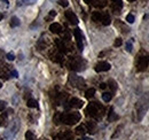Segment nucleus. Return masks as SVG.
<instances>
[{"label":"nucleus","mask_w":149,"mask_h":140,"mask_svg":"<svg viewBox=\"0 0 149 140\" xmlns=\"http://www.w3.org/2000/svg\"><path fill=\"white\" fill-rule=\"evenodd\" d=\"M74 38H76V43H77L78 50L81 52V51H83V48H84V41H83L84 37H83V34H81L80 29H78V28H77V29H74Z\"/></svg>","instance_id":"nucleus-8"},{"label":"nucleus","mask_w":149,"mask_h":140,"mask_svg":"<svg viewBox=\"0 0 149 140\" xmlns=\"http://www.w3.org/2000/svg\"><path fill=\"white\" fill-rule=\"evenodd\" d=\"M94 94H95V90H94V88H88V90L85 92V95H86V98H87V99L93 98Z\"/></svg>","instance_id":"nucleus-20"},{"label":"nucleus","mask_w":149,"mask_h":140,"mask_svg":"<svg viewBox=\"0 0 149 140\" xmlns=\"http://www.w3.org/2000/svg\"><path fill=\"white\" fill-rule=\"evenodd\" d=\"M85 66H86V62L81 57H72L70 60V62H69L70 69L74 70V71H81V70H84L85 69Z\"/></svg>","instance_id":"nucleus-6"},{"label":"nucleus","mask_w":149,"mask_h":140,"mask_svg":"<svg viewBox=\"0 0 149 140\" xmlns=\"http://www.w3.org/2000/svg\"><path fill=\"white\" fill-rule=\"evenodd\" d=\"M49 30H51L53 34H61L62 30H63V28H62V25L58 24V23H53V24H51Z\"/></svg>","instance_id":"nucleus-14"},{"label":"nucleus","mask_w":149,"mask_h":140,"mask_svg":"<svg viewBox=\"0 0 149 140\" xmlns=\"http://www.w3.org/2000/svg\"><path fill=\"white\" fill-rule=\"evenodd\" d=\"M107 86H108V85H107V84H104V83H102V84L100 85V88H102V90H104V88H107Z\"/></svg>","instance_id":"nucleus-33"},{"label":"nucleus","mask_w":149,"mask_h":140,"mask_svg":"<svg viewBox=\"0 0 149 140\" xmlns=\"http://www.w3.org/2000/svg\"><path fill=\"white\" fill-rule=\"evenodd\" d=\"M112 98V94L110 92H104L103 94H102V99H103V101H106V102H109L110 100H111Z\"/></svg>","instance_id":"nucleus-18"},{"label":"nucleus","mask_w":149,"mask_h":140,"mask_svg":"<svg viewBox=\"0 0 149 140\" xmlns=\"http://www.w3.org/2000/svg\"><path fill=\"white\" fill-rule=\"evenodd\" d=\"M12 75H13L14 77H19V76H17V71H16V70H14V71H12Z\"/></svg>","instance_id":"nucleus-32"},{"label":"nucleus","mask_w":149,"mask_h":140,"mask_svg":"<svg viewBox=\"0 0 149 140\" xmlns=\"http://www.w3.org/2000/svg\"><path fill=\"white\" fill-rule=\"evenodd\" d=\"M79 120H80L79 113H58L54 118L56 124L64 123L68 125H74L77 122H79Z\"/></svg>","instance_id":"nucleus-1"},{"label":"nucleus","mask_w":149,"mask_h":140,"mask_svg":"<svg viewBox=\"0 0 149 140\" xmlns=\"http://www.w3.org/2000/svg\"><path fill=\"white\" fill-rule=\"evenodd\" d=\"M108 84H110V85H108V86H110V88H111L112 92H113V91H116V88H117V86H116V83H115L113 80H110V82H109Z\"/></svg>","instance_id":"nucleus-24"},{"label":"nucleus","mask_w":149,"mask_h":140,"mask_svg":"<svg viewBox=\"0 0 149 140\" xmlns=\"http://www.w3.org/2000/svg\"><path fill=\"white\" fill-rule=\"evenodd\" d=\"M76 133H77V134H81V136L85 134V129H84V126H81V125L78 126V127L76 129Z\"/></svg>","instance_id":"nucleus-23"},{"label":"nucleus","mask_w":149,"mask_h":140,"mask_svg":"<svg viewBox=\"0 0 149 140\" xmlns=\"http://www.w3.org/2000/svg\"><path fill=\"white\" fill-rule=\"evenodd\" d=\"M127 1H130V2H133V1H135V0H127Z\"/></svg>","instance_id":"nucleus-37"},{"label":"nucleus","mask_w":149,"mask_h":140,"mask_svg":"<svg viewBox=\"0 0 149 140\" xmlns=\"http://www.w3.org/2000/svg\"><path fill=\"white\" fill-rule=\"evenodd\" d=\"M83 105H84V102L80 99H77V98H72L69 101V107H71V108H81Z\"/></svg>","instance_id":"nucleus-13"},{"label":"nucleus","mask_w":149,"mask_h":140,"mask_svg":"<svg viewBox=\"0 0 149 140\" xmlns=\"http://www.w3.org/2000/svg\"><path fill=\"white\" fill-rule=\"evenodd\" d=\"M2 1H5L6 4H8V0H2Z\"/></svg>","instance_id":"nucleus-36"},{"label":"nucleus","mask_w":149,"mask_h":140,"mask_svg":"<svg viewBox=\"0 0 149 140\" xmlns=\"http://www.w3.org/2000/svg\"><path fill=\"white\" fill-rule=\"evenodd\" d=\"M54 140H72V133L69 131L62 132L60 134H56L54 137Z\"/></svg>","instance_id":"nucleus-11"},{"label":"nucleus","mask_w":149,"mask_h":140,"mask_svg":"<svg viewBox=\"0 0 149 140\" xmlns=\"http://www.w3.org/2000/svg\"><path fill=\"white\" fill-rule=\"evenodd\" d=\"M149 64V54L143 53L140 54L136 59V70L138 71H145Z\"/></svg>","instance_id":"nucleus-5"},{"label":"nucleus","mask_w":149,"mask_h":140,"mask_svg":"<svg viewBox=\"0 0 149 140\" xmlns=\"http://www.w3.org/2000/svg\"><path fill=\"white\" fill-rule=\"evenodd\" d=\"M112 1V4H113V2H118V1H120V0H111Z\"/></svg>","instance_id":"nucleus-34"},{"label":"nucleus","mask_w":149,"mask_h":140,"mask_svg":"<svg viewBox=\"0 0 149 140\" xmlns=\"http://www.w3.org/2000/svg\"><path fill=\"white\" fill-rule=\"evenodd\" d=\"M28 107H30V108H38V102L35 99H29L28 100Z\"/></svg>","instance_id":"nucleus-21"},{"label":"nucleus","mask_w":149,"mask_h":140,"mask_svg":"<svg viewBox=\"0 0 149 140\" xmlns=\"http://www.w3.org/2000/svg\"><path fill=\"white\" fill-rule=\"evenodd\" d=\"M25 139L26 140H37L36 139V137H35V134H33L31 131H28V132L25 133Z\"/></svg>","instance_id":"nucleus-22"},{"label":"nucleus","mask_w":149,"mask_h":140,"mask_svg":"<svg viewBox=\"0 0 149 140\" xmlns=\"http://www.w3.org/2000/svg\"><path fill=\"white\" fill-rule=\"evenodd\" d=\"M126 51H127V52H131V51H132V41H127V43H126Z\"/></svg>","instance_id":"nucleus-29"},{"label":"nucleus","mask_w":149,"mask_h":140,"mask_svg":"<svg viewBox=\"0 0 149 140\" xmlns=\"http://www.w3.org/2000/svg\"><path fill=\"white\" fill-rule=\"evenodd\" d=\"M58 4H60L61 6H63V7H67V6L69 5L68 0H58Z\"/></svg>","instance_id":"nucleus-28"},{"label":"nucleus","mask_w":149,"mask_h":140,"mask_svg":"<svg viewBox=\"0 0 149 140\" xmlns=\"http://www.w3.org/2000/svg\"><path fill=\"white\" fill-rule=\"evenodd\" d=\"M86 127H87V132H90V133H94L95 132V124L93 122L86 123Z\"/></svg>","instance_id":"nucleus-17"},{"label":"nucleus","mask_w":149,"mask_h":140,"mask_svg":"<svg viewBox=\"0 0 149 140\" xmlns=\"http://www.w3.org/2000/svg\"><path fill=\"white\" fill-rule=\"evenodd\" d=\"M19 20L16 16H13V18H10V27H19Z\"/></svg>","instance_id":"nucleus-19"},{"label":"nucleus","mask_w":149,"mask_h":140,"mask_svg":"<svg viewBox=\"0 0 149 140\" xmlns=\"http://www.w3.org/2000/svg\"><path fill=\"white\" fill-rule=\"evenodd\" d=\"M111 68V66L108 63V62H106V61H100V62H97L96 64H95V67H94V69L96 72H102V71H108V70H110Z\"/></svg>","instance_id":"nucleus-9"},{"label":"nucleus","mask_w":149,"mask_h":140,"mask_svg":"<svg viewBox=\"0 0 149 140\" xmlns=\"http://www.w3.org/2000/svg\"><path fill=\"white\" fill-rule=\"evenodd\" d=\"M122 43H123L122 39H120V38H117V39L115 40V44H113V45H115V47H118V46L122 45Z\"/></svg>","instance_id":"nucleus-26"},{"label":"nucleus","mask_w":149,"mask_h":140,"mask_svg":"<svg viewBox=\"0 0 149 140\" xmlns=\"http://www.w3.org/2000/svg\"><path fill=\"white\" fill-rule=\"evenodd\" d=\"M117 118H118V116H117V115H116V114H115V113H113V108H110V109H109V115H108V121H109V122H112V121H115V120H117Z\"/></svg>","instance_id":"nucleus-15"},{"label":"nucleus","mask_w":149,"mask_h":140,"mask_svg":"<svg viewBox=\"0 0 149 140\" xmlns=\"http://www.w3.org/2000/svg\"><path fill=\"white\" fill-rule=\"evenodd\" d=\"M84 140H91V139H84Z\"/></svg>","instance_id":"nucleus-39"},{"label":"nucleus","mask_w":149,"mask_h":140,"mask_svg":"<svg viewBox=\"0 0 149 140\" xmlns=\"http://www.w3.org/2000/svg\"><path fill=\"white\" fill-rule=\"evenodd\" d=\"M1 86H2V85H1V83H0V88H1Z\"/></svg>","instance_id":"nucleus-38"},{"label":"nucleus","mask_w":149,"mask_h":140,"mask_svg":"<svg viewBox=\"0 0 149 140\" xmlns=\"http://www.w3.org/2000/svg\"><path fill=\"white\" fill-rule=\"evenodd\" d=\"M5 108H6V102H5V101H2V100H0V113H1Z\"/></svg>","instance_id":"nucleus-30"},{"label":"nucleus","mask_w":149,"mask_h":140,"mask_svg":"<svg viewBox=\"0 0 149 140\" xmlns=\"http://www.w3.org/2000/svg\"><path fill=\"white\" fill-rule=\"evenodd\" d=\"M37 0H17L16 4H17V6H23V5H32Z\"/></svg>","instance_id":"nucleus-16"},{"label":"nucleus","mask_w":149,"mask_h":140,"mask_svg":"<svg viewBox=\"0 0 149 140\" xmlns=\"http://www.w3.org/2000/svg\"><path fill=\"white\" fill-rule=\"evenodd\" d=\"M104 111H106L104 107L100 105L99 102H91L86 108V114L95 120L102 118V116L104 115Z\"/></svg>","instance_id":"nucleus-3"},{"label":"nucleus","mask_w":149,"mask_h":140,"mask_svg":"<svg viewBox=\"0 0 149 140\" xmlns=\"http://www.w3.org/2000/svg\"><path fill=\"white\" fill-rule=\"evenodd\" d=\"M0 140H1V139H0Z\"/></svg>","instance_id":"nucleus-40"},{"label":"nucleus","mask_w":149,"mask_h":140,"mask_svg":"<svg viewBox=\"0 0 149 140\" xmlns=\"http://www.w3.org/2000/svg\"><path fill=\"white\" fill-rule=\"evenodd\" d=\"M2 18H3V16H2V14H0V21L2 20Z\"/></svg>","instance_id":"nucleus-35"},{"label":"nucleus","mask_w":149,"mask_h":140,"mask_svg":"<svg viewBox=\"0 0 149 140\" xmlns=\"http://www.w3.org/2000/svg\"><path fill=\"white\" fill-rule=\"evenodd\" d=\"M55 15H56V13H55V12H54V10H52V12L49 13V16H51V18H54Z\"/></svg>","instance_id":"nucleus-31"},{"label":"nucleus","mask_w":149,"mask_h":140,"mask_svg":"<svg viewBox=\"0 0 149 140\" xmlns=\"http://www.w3.org/2000/svg\"><path fill=\"white\" fill-rule=\"evenodd\" d=\"M148 109H149V93H147V94H143L139 99V101L136 102V105H135L136 121H141Z\"/></svg>","instance_id":"nucleus-2"},{"label":"nucleus","mask_w":149,"mask_h":140,"mask_svg":"<svg viewBox=\"0 0 149 140\" xmlns=\"http://www.w3.org/2000/svg\"><path fill=\"white\" fill-rule=\"evenodd\" d=\"M65 18H67V20H68L71 24H78V18L76 16V14H74V12L67 10V12H65Z\"/></svg>","instance_id":"nucleus-12"},{"label":"nucleus","mask_w":149,"mask_h":140,"mask_svg":"<svg viewBox=\"0 0 149 140\" xmlns=\"http://www.w3.org/2000/svg\"><path fill=\"white\" fill-rule=\"evenodd\" d=\"M69 82L72 84V86L74 88H85V82L81 77H78L76 75H70L69 76Z\"/></svg>","instance_id":"nucleus-7"},{"label":"nucleus","mask_w":149,"mask_h":140,"mask_svg":"<svg viewBox=\"0 0 149 140\" xmlns=\"http://www.w3.org/2000/svg\"><path fill=\"white\" fill-rule=\"evenodd\" d=\"M7 59L9 60V61H13V60H15V55L13 54V53H7Z\"/></svg>","instance_id":"nucleus-27"},{"label":"nucleus","mask_w":149,"mask_h":140,"mask_svg":"<svg viewBox=\"0 0 149 140\" xmlns=\"http://www.w3.org/2000/svg\"><path fill=\"white\" fill-rule=\"evenodd\" d=\"M92 20L95 23H101L102 25H109L111 22L110 15L108 13H102V12H94L92 14Z\"/></svg>","instance_id":"nucleus-4"},{"label":"nucleus","mask_w":149,"mask_h":140,"mask_svg":"<svg viewBox=\"0 0 149 140\" xmlns=\"http://www.w3.org/2000/svg\"><path fill=\"white\" fill-rule=\"evenodd\" d=\"M126 21H127L129 23H133V22H134V16H133L132 14H129V15L126 16Z\"/></svg>","instance_id":"nucleus-25"},{"label":"nucleus","mask_w":149,"mask_h":140,"mask_svg":"<svg viewBox=\"0 0 149 140\" xmlns=\"http://www.w3.org/2000/svg\"><path fill=\"white\" fill-rule=\"evenodd\" d=\"M85 2L88 4V5H92L96 8H102V7H104L107 5L106 0H85Z\"/></svg>","instance_id":"nucleus-10"}]
</instances>
